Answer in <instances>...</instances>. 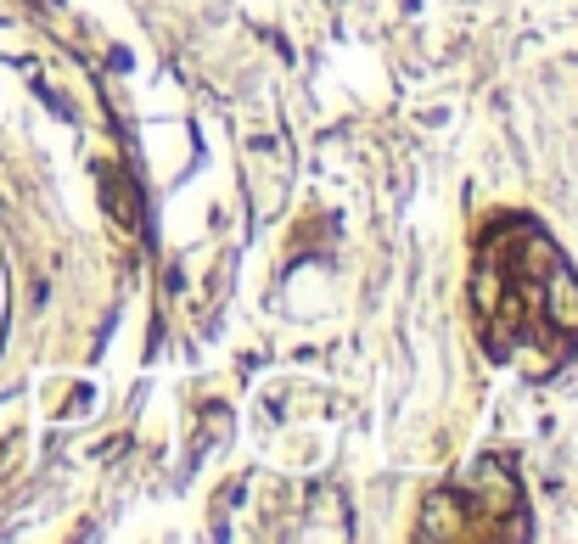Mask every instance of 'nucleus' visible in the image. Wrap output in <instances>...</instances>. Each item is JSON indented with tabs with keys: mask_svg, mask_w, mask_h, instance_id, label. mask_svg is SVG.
<instances>
[{
	"mask_svg": "<svg viewBox=\"0 0 578 544\" xmlns=\"http://www.w3.org/2000/svg\"><path fill=\"white\" fill-rule=\"evenodd\" d=\"M472 315L494 359L534 377L578 348V276L534 219H494L472 264Z\"/></svg>",
	"mask_w": 578,
	"mask_h": 544,
	"instance_id": "nucleus-1",
	"label": "nucleus"
},
{
	"mask_svg": "<svg viewBox=\"0 0 578 544\" xmlns=\"http://www.w3.org/2000/svg\"><path fill=\"white\" fill-rule=\"evenodd\" d=\"M422 538H523L528 533V500L523 478L506 455L472 461L455 483L427 494Z\"/></svg>",
	"mask_w": 578,
	"mask_h": 544,
	"instance_id": "nucleus-2",
	"label": "nucleus"
}]
</instances>
